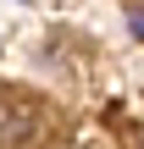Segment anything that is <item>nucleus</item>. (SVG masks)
I'll return each mask as SVG.
<instances>
[{
    "mask_svg": "<svg viewBox=\"0 0 144 149\" xmlns=\"http://www.w3.org/2000/svg\"><path fill=\"white\" fill-rule=\"evenodd\" d=\"M128 28H133V33L144 39V11H128Z\"/></svg>",
    "mask_w": 144,
    "mask_h": 149,
    "instance_id": "nucleus-1",
    "label": "nucleus"
}]
</instances>
